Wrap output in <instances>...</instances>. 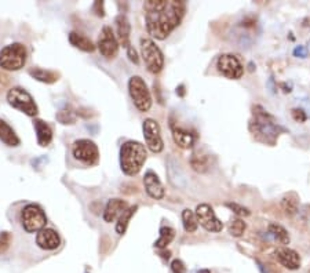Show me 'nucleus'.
<instances>
[{
	"label": "nucleus",
	"mask_w": 310,
	"mask_h": 273,
	"mask_svg": "<svg viewBox=\"0 0 310 273\" xmlns=\"http://www.w3.org/2000/svg\"><path fill=\"white\" fill-rule=\"evenodd\" d=\"M185 1L178 0H148L144 3L146 29L149 35L164 40L185 15Z\"/></svg>",
	"instance_id": "obj_1"
},
{
	"label": "nucleus",
	"mask_w": 310,
	"mask_h": 273,
	"mask_svg": "<svg viewBox=\"0 0 310 273\" xmlns=\"http://www.w3.org/2000/svg\"><path fill=\"white\" fill-rule=\"evenodd\" d=\"M146 162V149L138 141H127L120 148V167L126 176H137Z\"/></svg>",
	"instance_id": "obj_2"
},
{
	"label": "nucleus",
	"mask_w": 310,
	"mask_h": 273,
	"mask_svg": "<svg viewBox=\"0 0 310 273\" xmlns=\"http://www.w3.org/2000/svg\"><path fill=\"white\" fill-rule=\"evenodd\" d=\"M28 51L24 44L12 43L0 50V68L4 71H19L26 64Z\"/></svg>",
	"instance_id": "obj_3"
},
{
	"label": "nucleus",
	"mask_w": 310,
	"mask_h": 273,
	"mask_svg": "<svg viewBox=\"0 0 310 273\" xmlns=\"http://www.w3.org/2000/svg\"><path fill=\"white\" fill-rule=\"evenodd\" d=\"M128 92L137 109L141 112H148L152 106V95L146 86L145 80L140 76H133L128 80Z\"/></svg>",
	"instance_id": "obj_4"
},
{
	"label": "nucleus",
	"mask_w": 310,
	"mask_h": 273,
	"mask_svg": "<svg viewBox=\"0 0 310 273\" xmlns=\"http://www.w3.org/2000/svg\"><path fill=\"white\" fill-rule=\"evenodd\" d=\"M141 51L142 58L145 61L148 71L153 75H157L164 68V57L161 50L156 46V43L152 39H142L141 40Z\"/></svg>",
	"instance_id": "obj_5"
},
{
	"label": "nucleus",
	"mask_w": 310,
	"mask_h": 273,
	"mask_svg": "<svg viewBox=\"0 0 310 273\" xmlns=\"http://www.w3.org/2000/svg\"><path fill=\"white\" fill-rule=\"evenodd\" d=\"M7 101L11 105L12 108L21 110L22 113L26 116H33L37 115V106L32 95L24 89L21 87H12L7 92Z\"/></svg>",
	"instance_id": "obj_6"
},
{
	"label": "nucleus",
	"mask_w": 310,
	"mask_h": 273,
	"mask_svg": "<svg viewBox=\"0 0 310 273\" xmlns=\"http://www.w3.org/2000/svg\"><path fill=\"white\" fill-rule=\"evenodd\" d=\"M21 224L28 233H35L44 229L47 218L44 211L37 204H28L21 211Z\"/></svg>",
	"instance_id": "obj_7"
},
{
	"label": "nucleus",
	"mask_w": 310,
	"mask_h": 273,
	"mask_svg": "<svg viewBox=\"0 0 310 273\" xmlns=\"http://www.w3.org/2000/svg\"><path fill=\"white\" fill-rule=\"evenodd\" d=\"M73 158L85 166H95L99 160L98 146L90 140H78L72 146Z\"/></svg>",
	"instance_id": "obj_8"
},
{
	"label": "nucleus",
	"mask_w": 310,
	"mask_h": 273,
	"mask_svg": "<svg viewBox=\"0 0 310 273\" xmlns=\"http://www.w3.org/2000/svg\"><path fill=\"white\" fill-rule=\"evenodd\" d=\"M217 68L218 72L222 73L225 78L232 80L240 79L243 76L244 68L241 62L238 61L236 55L233 54H222L217 61Z\"/></svg>",
	"instance_id": "obj_9"
},
{
	"label": "nucleus",
	"mask_w": 310,
	"mask_h": 273,
	"mask_svg": "<svg viewBox=\"0 0 310 273\" xmlns=\"http://www.w3.org/2000/svg\"><path fill=\"white\" fill-rule=\"evenodd\" d=\"M98 50L106 60H113L119 53V42L110 26H103L98 36Z\"/></svg>",
	"instance_id": "obj_10"
},
{
	"label": "nucleus",
	"mask_w": 310,
	"mask_h": 273,
	"mask_svg": "<svg viewBox=\"0 0 310 273\" xmlns=\"http://www.w3.org/2000/svg\"><path fill=\"white\" fill-rule=\"evenodd\" d=\"M144 137H145V142L148 148L153 152V153H160L164 149V142L160 134V126L156 120L153 119H146L144 121Z\"/></svg>",
	"instance_id": "obj_11"
},
{
	"label": "nucleus",
	"mask_w": 310,
	"mask_h": 273,
	"mask_svg": "<svg viewBox=\"0 0 310 273\" xmlns=\"http://www.w3.org/2000/svg\"><path fill=\"white\" fill-rule=\"evenodd\" d=\"M196 217L197 222L208 232H221L224 228V224L217 218L213 207L210 204H199L196 207Z\"/></svg>",
	"instance_id": "obj_12"
},
{
	"label": "nucleus",
	"mask_w": 310,
	"mask_h": 273,
	"mask_svg": "<svg viewBox=\"0 0 310 273\" xmlns=\"http://www.w3.org/2000/svg\"><path fill=\"white\" fill-rule=\"evenodd\" d=\"M254 126V130H255L258 134H262L265 137H270L272 141L279 135V126H276L270 116L265 112H256V117H255V123H252Z\"/></svg>",
	"instance_id": "obj_13"
},
{
	"label": "nucleus",
	"mask_w": 310,
	"mask_h": 273,
	"mask_svg": "<svg viewBox=\"0 0 310 273\" xmlns=\"http://www.w3.org/2000/svg\"><path fill=\"white\" fill-rule=\"evenodd\" d=\"M36 244L42 250L53 251V250H57L60 247V244H61V237H60V235H58L54 229L44 228V229H42V231L37 233Z\"/></svg>",
	"instance_id": "obj_14"
},
{
	"label": "nucleus",
	"mask_w": 310,
	"mask_h": 273,
	"mask_svg": "<svg viewBox=\"0 0 310 273\" xmlns=\"http://www.w3.org/2000/svg\"><path fill=\"white\" fill-rule=\"evenodd\" d=\"M144 185H145L146 193L149 194L152 199L160 200V199L164 197L165 190L163 188V183L160 182L158 177L153 171H146L145 177H144Z\"/></svg>",
	"instance_id": "obj_15"
},
{
	"label": "nucleus",
	"mask_w": 310,
	"mask_h": 273,
	"mask_svg": "<svg viewBox=\"0 0 310 273\" xmlns=\"http://www.w3.org/2000/svg\"><path fill=\"white\" fill-rule=\"evenodd\" d=\"M276 258L277 261L287 269L295 271L301 267V257L295 250L288 249V247H280L276 250Z\"/></svg>",
	"instance_id": "obj_16"
},
{
	"label": "nucleus",
	"mask_w": 310,
	"mask_h": 273,
	"mask_svg": "<svg viewBox=\"0 0 310 273\" xmlns=\"http://www.w3.org/2000/svg\"><path fill=\"white\" fill-rule=\"evenodd\" d=\"M167 176H168V180H170V182L175 188H186L188 180H186L185 173L181 169L179 163L174 158H170L168 162H167Z\"/></svg>",
	"instance_id": "obj_17"
},
{
	"label": "nucleus",
	"mask_w": 310,
	"mask_h": 273,
	"mask_svg": "<svg viewBox=\"0 0 310 273\" xmlns=\"http://www.w3.org/2000/svg\"><path fill=\"white\" fill-rule=\"evenodd\" d=\"M116 22V32H117V42L122 44L124 49H130L131 43H130V35H131V24L124 14L117 15L115 19Z\"/></svg>",
	"instance_id": "obj_18"
},
{
	"label": "nucleus",
	"mask_w": 310,
	"mask_h": 273,
	"mask_svg": "<svg viewBox=\"0 0 310 273\" xmlns=\"http://www.w3.org/2000/svg\"><path fill=\"white\" fill-rule=\"evenodd\" d=\"M128 204L126 200H122V199H110L108 203H106V207H105V211H103V221L105 222H113L117 217L122 215V212L124 210H127Z\"/></svg>",
	"instance_id": "obj_19"
},
{
	"label": "nucleus",
	"mask_w": 310,
	"mask_h": 273,
	"mask_svg": "<svg viewBox=\"0 0 310 273\" xmlns=\"http://www.w3.org/2000/svg\"><path fill=\"white\" fill-rule=\"evenodd\" d=\"M172 138H174V142L176 145L182 148V149H189V148H193V145H195V135L188 130H183V128H172Z\"/></svg>",
	"instance_id": "obj_20"
},
{
	"label": "nucleus",
	"mask_w": 310,
	"mask_h": 273,
	"mask_svg": "<svg viewBox=\"0 0 310 273\" xmlns=\"http://www.w3.org/2000/svg\"><path fill=\"white\" fill-rule=\"evenodd\" d=\"M33 126H35V131H36L37 144L40 146L50 145V142L53 141V130L49 124L44 123L43 120L36 119L33 121Z\"/></svg>",
	"instance_id": "obj_21"
},
{
	"label": "nucleus",
	"mask_w": 310,
	"mask_h": 273,
	"mask_svg": "<svg viewBox=\"0 0 310 273\" xmlns=\"http://www.w3.org/2000/svg\"><path fill=\"white\" fill-rule=\"evenodd\" d=\"M69 43L72 44L73 47L81 50L84 53H92L95 50V44L84 35L78 33V32H71L69 33Z\"/></svg>",
	"instance_id": "obj_22"
},
{
	"label": "nucleus",
	"mask_w": 310,
	"mask_h": 273,
	"mask_svg": "<svg viewBox=\"0 0 310 273\" xmlns=\"http://www.w3.org/2000/svg\"><path fill=\"white\" fill-rule=\"evenodd\" d=\"M190 164H192V169L196 173H206L210 169V155L204 153L201 151H195L192 153V158H190Z\"/></svg>",
	"instance_id": "obj_23"
},
{
	"label": "nucleus",
	"mask_w": 310,
	"mask_h": 273,
	"mask_svg": "<svg viewBox=\"0 0 310 273\" xmlns=\"http://www.w3.org/2000/svg\"><path fill=\"white\" fill-rule=\"evenodd\" d=\"M0 141L4 142L7 146H18L19 138L15 131L10 127V124L0 119Z\"/></svg>",
	"instance_id": "obj_24"
},
{
	"label": "nucleus",
	"mask_w": 310,
	"mask_h": 273,
	"mask_svg": "<svg viewBox=\"0 0 310 273\" xmlns=\"http://www.w3.org/2000/svg\"><path fill=\"white\" fill-rule=\"evenodd\" d=\"M29 75H31L33 79H36L37 82H42V83H55L57 80L60 79V73L54 72V71H46L42 68H32L29 69Z\"/></svg>",
	"instance_id": "obj_25"
},
{
	"label": "nucleus",
	"mask_w": 310,
	"mask_h": 273,
	"mask_svg": "<svg viewBox=\"0 0 310 273\" xmlns=\"http://www.w3.org/2000/svg\"><path fill=\"white\" fill-rule=\"evenodd\" d=\"M268 235L272 239H273L274 242L279 243L281 246H286L290 243V235H288V232L279 224H270L268 226Z\"/></svg>",
	"instance_id": "obj_26"
},
{
	"label": "nucleus",
	"mask_w": 310,
	"mask_h": 273,
	"mask_svg": "<svg viewBox=\"0 0 310 273\" xmlns=\"http://www.w3.org/2000/svg\"><path fill=\"white\" fill-rule=\"evenodd\" d=\"M137 210H138V206H131L128 207L127 210H124V211L122 212V215L119 217L117 224H116V233H117V235L122 236V235L126 233V231H127L128 228V224H130V219H131V217L134 215Z\"/></svg>",
	"instance_id": "obj_27"
},
{
	"label": "nucleus",
	"mask_w": 310,
	"mask_h": 273,
	"mask_svg": "<svg viewBox=\"0 0 310 273\" xmlns=\"http://www.w3.org/2000/svg\"><path fill=\"white\" fill-rule=\"evenodd\" d=\"M174 237H175V231L171 226H161L160 237L157 239V242L155 243V247L160 250L167 249V246L174 240Z\"/></svg>",
	"instance_id": "obj_28"
},
{
	"label": "nucleus",
	"mask_w": 310,
	"mask_h": 273,
	"mask_svg": "<svg viewBox=\"0 0 310 273\" xmlns=\"http://www.w3.org/2000/svg\"><path fill=\"white\" fill-rule=\"evenodd\" d=\"M182 222L183 228L188 233H193V232L197 231V226H199V222H197V217H196V212H193L192 210H183L182 211Z\"/></svg>",
	"instance_id": "obj_29"
},
{
	"label": "nucleus",
	"mask_w": 310,
	"mask_h": 273,
	"mask_svg": "<svg viewBox=\"0 0 310 273\" xmlns=\"http://www.w3.org/2000/svg\"><path fill=\"white\" fill-rule=\"evenodd\" d=\"M281 208L284 210L287 215H294L298 211V196L295 193H290L283 197L281 200Z\"/></svg>",
	"instance_id": "obj_30"
},
{
	"label": "nucleus",
	"mask_w": 310,
	"mask_h": 273,
	"mask_svg": "<svg viewBox=\"0 0 310 273\" xmlns=\"http://www.w3.org/2000/svg\"><path fill=\"white\" fill-rule=\"evenodd\" d=\"M228 229H229V233H231L232 236L240 237L244 233V231H245V222L240 218H233L229 222Z\"/></svg>",
	"instance_id": "obj_31"
},
{
	"label": "nucleus",
	"mask_w": 310,
	"mask_h": 273,
	"mask_svg": "<svg viewBox=\"0 0 310 273\" xmlns=\"http://www.w3.org/2000/svg\"><path fill=\"white\" fill-rule=\"evenodd\" d=\"M57 120L62 124H73L76 121V116L72 109H62L57 113Z\"/></svg>",
	"instance_id": "obj_32"
},
{
	"label": "nucleus",
	"mask_w": 310,
	"mask_h": 273,
	"mask_svg": "<svg viewBox=\"0 0 310 273\" xmlns=\"http://www.w3.org/2000/svg\"><path fill=\"white\" fill-rule=\"evenodd\" d=\"M225 206L229 207L232 211L234 212L236 215H238V217H247V215H249L248 208L240 206V204H237V203H226Z\"/></svg>",
	"instance_id": "obj_33"
},
{
	"label": "nucleus",
	"mask_w": 310,
	"mask_h": 273,
	"mask_svg": "<svg viewBox=\"0 0 310 273\" xmlns=\"http://www.w3.org/2000/svg\"><path fill=\"white\" fill-rule=\"evenodd\" d=\"M10 243H11V235L8 232H1L0 233V254L10 247Z\"/></svg>",
	"instance_id": "obj_34"
},
{
	"label": "nucleus",
	"mask_w": 310,
	"mask_h": 273,
	"mask_svg": "<svg viewBox=\"0 0 310 273\" xmlns=\"http://www.w3.org/2000/svg\"><path fill=\"white\" fill-rule=\"evenodd\" d=\"M171 271L172 273H186V267L181 260H174L171 262Z\"/></svg>",
	"instance_id": "obj_35"
},
{
	"label": "nucleus",
	"mask_w": 310,
	"mask_h": 273,
	"mask_svg": "<svg viewBox=\"0 0 310 273\" xmlns=\"http://www.w3.org/2000/svg\"><path fill=\"white\" fill-rule=\"evenodd\" d=\"M292 54L294 57H297V58H306L308 57V50L305 46H297L294 51H292Z\"/></svg>",
	"instance_id": "obj_36"
},
{
	"label": "nucleus",
	"mask_w": 310,
	"mask_h": 273,
	"mask_svg": "<svg viewBox=\"0 0 310 273\" xmlns=\"http://www.w3.org/2000/svg\"><path fill=\"white\" fill-rule=\"evenodd\" d=\"M292 117L299 123H304L306 121V113L302 109H292Z\"/></svg>",
	"instance_id": "obj_37"
},
{
	"label": "nucleus",
	"mask_w": 310,
	"mask_h": 273,
	"mask_svg": "<svg viewBox=\"0 0 310 273\" xmlns=\"http://www.w3.org/2000/svg\"><path fill=\"white\" fill-rule=\"evenodd\" d=\"M92 10L95 11L98 17H103L105 15V10H103V1H95L94 3V7H92Z\"/></svg>",
	"instance_id": "obj_38"
},
{
	"label": "nucleus",
	"mask_w": 310,
	"mask_h": 273,
	"mask_svg": "<svg viewBox=\"0 0 310 273\" xmlns=\"http://www.w3.org/2000/svg\"><path fill=\"white\" fill-rule=\"evenodd\" d=\"M10 83V78L0 71V91H3Z\"/></svg>",
	"instance_id": "obj_39"
},
{
	"label": "nucleus",
	"mask_w": 310,
	"mask_h": 273,
	"mask_svg": "<svg viewBox=\"0 0 310 273\" xmlns=\"http://www.w3.org/2000/svg\"><path fill=\"white\" fill-rule=\"evenodd\" d=\"M127 55L131 62H134V64H138V62H140V58H138V54H137V51L134 50V47L127 49Z\"/></svg>",
	"instance_id": "obj_40"
},
{
	"label": "nucleus",
	"mask_w": 310,
	"mask_h": 273,
	"mask_svg": "<svg viewBox=\"0 0 310 273\" xmlns=\"http://www.w3.org/2000/svg\"><path fill=\"white\" fill-rule=\"evenodd\" d=\"M176 94H179L181 97H183V94H185V91H183V86H179V87L176 89Z\"/></svg>",
	"instance_id": "obj_41"
},
{
	"label": "nucleus",
	"mask_w": 310,
	"mask_h": 273,
	"mask_svg": "<svg viewBox=\"0 0 310 273\" xmlns=\"http://www.w3.org/2000/svg\"><path fill=\"white\" fill-rule=\"evenodd\" d=\"M170 255H171L170 251H161V257H163L164 260H168V258H170Z\"/></svg>",
	"instance_id": "obj_42"
},
{
	"label": "nucleus",
	"mask_w": 310,
	"mask_h": 273,
	"mask_svg": "<svg viewBox=\"0 0 310 273\" xmlns=\"http://www.w3.org/2000/svg\"><path fill=\"white\" fill-rule=\"evenodd\" d=\"M196 273H211L208 269H200V271H197Z\"/></svg>",
	"instance_id": "obj_43"
},
{
	"label": "nucleus",
	"mask_w": 310,
	"mask_h": 273,
	"mask_svg": "<svg viewBox=\"0 0 310 273\" xmlns=\"http://www.w3.org/2000/svg\"><path fill=\"white\" fill-rule=\"evenodd\" d=\"M308 273H310V271H309V272H308Z\"/></svg>",
	"instance_id": "obj_44"
}]
</instances>
